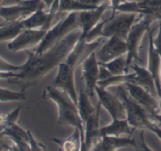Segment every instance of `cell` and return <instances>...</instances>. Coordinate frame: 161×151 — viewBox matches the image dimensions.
Wrapping results in <instances>:
<instances>
[{
  "instance_id": "cell-39",
  "label": "cell",
  "mask_w": 161,
  "mask_h": 151,
  "mask_svg": "<svg viewBox=\"0 0 161 151\" xmlns=\"http://www.w3.org/2000/svg\"><path fill=\"white\" fill-rule=\"evenodd\" d=\"M127 1H130V2H135V3H140V2H142L143 0H127Z\"/></svg>"
},
{
  "instance_id": "cell-32",
  "label": "cell",
  "mask_w": 161,
  "mask_h": 151,
  "mask_svg": "<svg viewBox=\"0 0 161 151\" xmlns=\"http://www.w3.org/2000/svg\"><path fill=\"white\" fill-rule=\"evenodd\" d=\"M135 151H154L153 149H151L149 146V145L146 143L145 139L144 131L142 130L139 135V141L138 143H136V145L135 146Z\"/></svg>"
},
{
  "instance_id": "cell-31",
  "label": "cell",
  "mask_w": 161,
  "mask_h": 151,
  "mask_svg": "<svg viewBox=\"0 0 161 151\" xmlns=\"http://www.w3.org/2000/svg\"><path fill=\"white\" fill-rule=\"evenodd\" d=\"M28 131L29 135V151H44V145L38 142L30 131L28 130Z\"/></svg>"
},
{
  "instance_id": "cell-30",
  "label": "cell",
  "mask_w": 161,
  "mask_h": 151,
  "mask_svg": "<svg viewBox=\"0 0 161 151\" xmlns=\"http://www.w3.org/2000/svg\"><path fill=\"white\" fill-rule=\"evenodd\" d=\"M20 64H14L5 60L3 57L0 58V73H14L18 72Z\"/></svg>"
},
{
  "instance_id": "cell-15",
  "label": "cell",
  "mask_w": 161,
  "mask_h": 151,
  "mask_svg": "<svg viewBox=\"0 0 161 151\" xmlns=\"http://www.w3.org/2000/svg\"><path fill=\"white\" fill-rule=\"evenodd\" d=\"M130 68L133 69V72L135 73V83H133L139 85L142 87L145 88L146 91H149L153 95L158 98L155 80L149 69L147 68L139 65L137 64V62L132 63Z\"/></svg>"
},
{
  "instance_id": "cell-36",
  "label": "cell",
  "mask_w": 161,
  "mask_h": 151,
  "mask_svg": "<svg viewBox=\"0 0 161 151\" xmlns=\"http://www.w3.org/2000/svg\"><path fill=\"white\" fill-rule=\"evenodd\" d=\"M127 0H110V6H111V9H112V14H114L115 10H116V8L118 7V6H119L122 3H125Z\"/></svg>"
},
{
  "instance_id": "cell-43",
  "label": "cell",
  "mask_w": 161,
  "mask_h": 151,
  "mask_svg": "<svg viewBox=\"0 0 161 151\" xmlns=\"http://www.w3.org/2000/svg\"><path fill=\"white\" fill-rule=\"evenodd\" d=\"M90 2H91V1H90ZM90 4H91V3H90Z\"/></svg>"
},
{
  "instance_id": "cell-34",
  "label": "cell",
  "mask_w": 161,
  "mask_h": 151,
  "mask_svg": "<svg viewBox=\"0 0 161 151\" xmlns=\"http://www.w3.org/2000/svg\"><path fill=\"white\" fill-rule=\"evenodd\" d=\"M146 130H149L151 132H153L154 135H157V138L161 141V127L160 125L155 124V123L151 120L148 124L147 127H146Z\"/></svg>"
},
{
  "instance_id": "cell-25",
  "label": "cell",
  "mask_w": 161,
  "mask_h": 151,
  "mask_svg": "<svg viewBox=\"0 0 161 151\" xmlns=\"http://www.w3.org/2000/svg\"><path fill=\"white\" fill-rule=\"evenodd\" d=\"M135 73H126L124 75L112 76L109 78L104 80H99L97 83V86L100 87L107 89L109 87L113 86H119V85H124L127 83H135Z\"/></svg>"
},
{
  "instance_id": "cell-4",
  "label": "cell",
  "mask_w": 161,
  "mask_h": 151,
  "mask_svg": "<svg viewBox=\"0 0 161 151\" xmlns=\"http://www.w3.org/2000/svg\"><path fill=\"white\" fill-rule=\"evenodd\" d=\"M153 20L149 17L140 15L139 20H137L132 26L126 42H127V52L126 54L127 65L130 68V64L136 61H142L139 55L140 47L145 34L148 32Z\"/></svg>"
},
{
  "instance_id": "cell-18",
  "label": "cell",
  "mask_w": 161,
  "mask_h": 151,
  "mask_svg": "<svg viewBox=\"0 0 161 151\" xmlns=\"http://www.w3.org/2000/svg\"><path fill=\"white\" fill-rule=\"evenodd\" d=\"M48 20L49 11L41 9L22 19V24L25 29H44L48 31L51 28Z\"/></svg>"
},
{
  "instance_id": "cell-10",
  "label": "cell",
  "mask_w": 161,
  "mask_h": 151,
  "mask_svg": "<svg viewBox=\"0 0 161 151\" xmlns=\"http://www.w3.org/2000/svg\"><path fill=\"white\" fill-rule=\"evenodd\" d=\"M95 94L98 98V104L108 112L112 120L127 119L125 105L117 94L115 95L98 86L95 89Z\"/></svg>"
},
{
  "instance_id": "cell-26",
  "label": "cell",
  "mask_w": 161,
  "mask_h": 151,
  "mask_svg": "<svg viewBox=\"0 0 161 151\" xmlns=\"http://www.w3.org/2000/svg\"><path fill=\"white\" fill-rule=\"evenodd\" d=\"M107 69V70L113 76L124 75L128 73V65H127L126 55L119 57L116 59L107 63L101 64Z\"/></svg>"
},
{
  "instance_id": "cell-23",
  "label": "cell",
  "mask_w": 161,
  "mask_h": 151,
  "mask_svg": "<svg viewBox=\"0 0 161 151\" xmlns=\"http://www.w3.org/2000/svg\"><path fill=\"white\" fill-rule=\"evenodd\" d=\"M30 14L24 6L16 3L14 5L2 6L0 9V15L3 20H17L25 18Z\"/></svg>"
},
{
  "instance_id": "cell-37",
  "label": "cell",
  "mask_w": 161,
  "mask_h": 151,
  "mask_svg": "<svg viewBox=\"0 0 161 151\" xmlns=\"http://www.w3.org/2000/svg\"><path fill=\"white\" fill-rule=\"evenodd\" d=\"M107 1L110 2V0H91L90 3H91V5H94V6H99L102 4H105V2Z\"/></svg>"
},
{
  "instance_id": "cell-9",
  "label": "cell",
  "mask_w": 161,
  "mask_h": 151,
  "mask_svg": "<svg viewBox=\"0 0 161 151\" xmlns=\"http://www.w3.org/2000/svg\"><path fill=\"white\" fill-rule=\"evenodd\" d=\"M124 87L130 97L148 112L151 120L160 113V101L158 98L153 95L145 88L133 83H125Z\"/></svg>"
},
{
  "instance_id": "cell-16",
  "label": "cell",
  "mask_w": 161,
  "mask_h": 151,
  "mask_svg": "<svg viewBox=\"0 0 161 151\" xmlns=\"http://www.w3.org/2000/svg\"><path fill=\"white\" fill-rule=\"evenodd\" d=\"M135 131V129L130 125L127 119L112 120L111 123L108 125L101 127L100 137H122L124 135L130 136Z\"/></svg>"
},
{
  "instance_id": "cell-40",
  "label": "cell",
  "mask_w": 161,
  "mask_h": 151,
  "mask_svg": "<svg viewBox=\"0 0 161 151\" xmlns=\"http://www.w3.org/2000/svg\"><path fill=\"white\" fill-rule=\"evenodd\" d=\"M159 101H160V109H161V95L160 97L159 98Z\"/></svg>"
},
{
  "instance_id": "cell-27",
  "label": "cell",
  "mask_w": 161,
  "mask_h": 151,
  "mask_svg": "<svg viewBox=\"0 0 161 151\" xmlns=\"http://www.w3.org/2000/svg\"><path fill=\"white\" fill-rule=\"evenodd\" d=\"M1 94V102H21L26 100V92L24 91H14L7 88L1 87L0 90Z\"/></svg>"
},
{
  "instance_id": "cell-33",
  "label": "cell",
  "mask_w": 161,
  "mask_h": 151,
  "mask_svg": "<svg viewBox=\"0 0 161 151\" xmlns=\"http://www.w3.org/2000/svg\"><path fill=\"white\" fill-rule=\"evenodd\" d=\"M153 42L156 49L161 57V21H159L158 31H157V36L155 37L153 36Z\"/></svg>"
},
{
  "instance_id": "cell-42",
  "label": "cell",
  "mask_w": 161,
  "mask_h": 151,
  "mask_svg": "<svg viewBox=\"0 0 161 151\" xmlns=\"http://www.w3.org/2000/svg\"><path fill=\"white\" fill-rule=\"evenodd\" d=\"M44 151H47V147H46L45 146H44Z\"/></svg>"
},
{
  "instance_id": "cell-41",
  "label": "cell",
  "mask_w": 161,
  "mask_h": 151,
  "mask_svg": "<svg viewBox=\"0 0 161 151\" xmlns=\"http://www.w3.org/2000/svg\"><path fill=\"white\" fill-rule=\"evenodd\" d=\"M1 151H7V150H6V149H5V148L2 147V149H1Z\"/></svg>"
},
{
  "instance_id": "cell-14",
  "label": "cell",
  "mask_w": 161,
  "mask_h": 151,
  "mask_svg": "<svg viewBox=\"0 0 161 151\" xmlns=\"http://www.w3.org/2000/svg\"><path fill=\"white\" fill-rule=\"evenodd\" d=\"M149 37V48H148V67L155 80L157 90L158 99L161 95V57L156 49L153 42V31L150 29L148 31Z\"/></svg>"
},
{
  "instance_id": "cell-17",
  "label": "cell",
  "mask_w": 161,
  "mask_h": 151,
  "mask_svg": "<svg viewBox=\"0 0 161 151\" xmlns=\"http://www.w3.org/2000/svg\"><path fill=\"white\" fill-rule=\"evenodd\" d=\"M2 136L9 137L14 144L23 149L29 150V135L28 131L25 130L17 123L7 127H1Z\"/></svg>"
},
{
  "instance_id": "cell-12",
  "label": "cell",
  "mask_w": 161,
  "mask_h": 151,
  "mask_svg": "<svg viewBox=\"0 0 161 151\" xmlns=\"http://www.w3.org/2000/svg\"><path fill=\"white\" fill-rule=\"evenodd\" d=\"M127 48L126 40L117 36L107 39L102 47L96 51L97 60L100 64L111 61L119 57L127 54Z\"/></svg>"
},
{
  "instance_id": "cell-11",
  "label": "cell",
  "mask_w": 161,
  "mask_h": 151,
  "mask_svg": "<svg viewBox=\"0 0 161 151\" xmlns=\"http://www.w3.org/2000/svg\"><path fill=\"white\" fill-rule=\"evenodd\" d=\"M47 31L44 29H25L16 39L8 43L10 51L18 52L29 50L38 47L43 39Z\"/></svg>"
},
{
  "instance_id": "cell-35",
  "label": "cell",
  "mask_w": 161,
  "mask_h": 151,
  "mask_svg": "<svg viewBox=\"0 0 161 151\" xmlns=\"http://www.w3.org/2000/svg\"><path fill=\"white\" fill-rule=\"evenodd\" d=\"M91 151H116V150H113V149L106 147V146H104L103 144H102L101 142L98 140V141L96 142L95 143H94Z\"/></svg>"
},
{
  "instance_id": "cell-21",
  "label": "cell",
  "mask_w": 161,
  "mask_h": 151,
  "mask_svg": "<svg viewBox=\"0 0 161 151\" xmlns=\"http://www.w3.org/2000/svg\"><path fill=\"white\" fill-rule=\"evenodd\" d=\"M138 4V15L149 17L153 21H160L161 0H143Z\"/></svg>"
},
{
  "instance_id": "cell-24",
  "label": "cell",
  "mask_w": 161,
  "mask_h": 151,
  "mask_svg": "<svg viewBox=\"0 0 161 151\" xmlns=\"http://www.w3.org/2000/svg\"><path fill=\"white\" fill-rule=\"evenodd\" d=\"M98 6L81 3L79 0H60L58 13H74L83 12L95 9Z\"/></svg>"
},
{
  "instance_id": "cell-2",
  "label": "cell",
  "mask_w": 161,
  "mask_h": 151,
  "mask_svg": "<svg viewBox=\"0 0 161 151\" xmlns=\"http://www.w3.org/2000/svg\"><path fill=\"white\" fill-rule=\"evenodd\" d=\"M42 97L55 103L58 108V124L59 125L78 128L81 135L84 136V125L79 114L77 105L67 94L49 84L44 88Z\"/></svg>"
},
{
  "instance_id": "cell-22",
  "label": "cell",
  "mask_w": 161,
  "mask_h": 151,
  "mask_svg": "<svg viewBox=\"0 0 161 151\" xmlns=\"http://www.w3.org/2000/svg\"><path fill=\"white\" fill-rule=\"evenodd\" d=\"M53 143L59 147V151H80L81 146V133L78 128L74 129V131L65 139L51 138Z\"/></svg>"
},
{
  "instance_id": "cell-20",
  "label": "cell",
  "mask_w": 161,
  "mask_h": 151,
  "mask_svg": "<svg viewBox=\"0 0 161 151\" xmlns=\"http://www.w3.org/2000/svg\"><path fill=\"white\" fill-rule=\"evenodd\" d=\"M79 114L81 117L83 125L86 121L94 114L97 109V105L94 107L92 105L91 99L86 93L85 88H80L78 94V104H77Z\"/></svg>"
},
{
  "instance_id": "cell-1",
  "label": "cell",
  "mask_w": 161,
  "mask_h": 151,
  "mask_svg": "<svg viewBox=\"0 0 161 151\" xmlns=\"http://www.w3.org/2000/svg\"><path fill=\"white\" fill-rule=\"evenodd\" d=\"M81 36L80 29L75 30L42 53L27 50V60L20 64L18 72L14 73H0L1 80L20 87L26 92L28 87L37 85L49 72L58 67L66 59Z\"/></svg>"
},
{
  "instance_id": "cell-3",
  "label": "cell",
  "mask_w": 161,
  "mask_h": 151,
  "mask_svg": "<svg viewBox=\"0 0 161 151\" xmlns=\"http://www.w3.org/2000/svg\"><path fill=\"white\" fill-rule=\"evenodd\" d=\"M79 28L78 13L74 12L68 14L64 19L60 20L56 25L52 26L47 31L41 43L34 50L37 53L47 51L57 42Z\"/></svg>"
},
{
  "instance_id": "cell-5",
  "label": "cell",
  "mask_w": 161,
  "mask_h": 151,
  "mask_svg": "<svg viewBox=\"0 0 161 151\" xmlns=\"http://www.w3.org/2000/svg\"><path fill=\"white\" fill-rule=\"evenodd\" d=\"M116 94L125 105L127 120L130 125L135 130H146L148 124L151 121L148 112L130 97L124 85L117 86Z\"/></svg>"
},
{
  "instance_id": "cell-6",
  "label": "cell",
  "mask_w": 161,
  "mask_h": 151,
  "mask_svg": "<svg viewBox=\"0 0 161 151\" xmlns=\"http://www.w3.org/2000/svg\"><path fill=\"white\" fill-rule=\"evenodd\" d=\"M138 16L130 13H116L115 16H110L102 29L103 38L117 36L126 40L132 26L138 20Z\"/></svg>"
},
{
  "instance_id": "cell-7",
  "label": "cell",
  "mask_w": 161,
  "mask_h": 151,
  "mask_svg": "<svg viewBox=\"0 0 161 151\" xmlns=\"http://www.w3.org/2000/svg\"><path fill=\"white\" fill-rule=\"evenodd\" d=\"M75 67L63 61L58 65V72L50 85L61 90L69 96L72 102L77 105L78 94L75 84Z\"/></svg>"
},
{
  "instance_id": "cell-28",
  "label": "cell",
  "mask_w": 161,
  "mask_h": 151,
  "mask_svg": "<svg viewBox=\"0 0 161 151\" xmlns=\"http://www.w3.org/2000/svg\"><path fill=\"white\" fill-rule=\"evenodd\" d=\"M20 106L17 107L15 109L9 113H6V114H1V120H0V125L1 127H7V126L11 125L13 124L17 123L19 115L20 112Z\"/></svg>"
},
{
  "instance_id": "cell-19",
  "label": "cell",
  "mask_w": 161,
  "mask_h": 151,
  "mask_svg": "<svg viewBox=\"0 0 161 151\" xmlns=\"http://www.w3.org/2000/svg\"><path fill=\"white\" fill-rule=\"evenodd\" d=\"M22 20H2L0 23V41L14 40L25 30Z\"/></svg>"
},
{
  "instance_id": "cell-29",
  "label": "cell",
  "mask_w": 161,
  "mask_h": 151,
  "mask_svg": "<svg viewBox=\"0 0 161 151\" xmlns=\"http://www.w3.org/2000/svg\"><path fill=\"white\" fill-rule=\"evenodd\" d=\"M17 3L24 6L30 14L47 8L42 0H17Z\"/></svg>"
},
{
  "instance_id": "cell-8",
  "label": "cell",
  "mask_w": 161,
  "mask_h": 151,
  "mask_svg": "<svg viewBox=\"0 0 161 151\" xmlns=\"http://www.w3.org/2000/svg\"><path fill=\"white\" fill-rule=\"evenodd\" d=\"M100 67L96 50L90 52L81 62L82 77L84 82L85 90L91 99L94 97L95 89L100 78Z\"/></svg>"
},
{
  "instance_id": "cell-13",
  "label": "cell",
  "mask_w": 161,
  "mask_h": 151,
  "mask_svg": "<svg viewBox=\"0 0 161 151\" xmlns=\"http://www.w3.org/2000/svg\"><path fill=\"white\" fill-rule=\"evenodd\" d=\"M109 9H111V6L105 3L99 6L95 9L78 13L79 28L81 31V35L84 36L85 39L90 31L101 21L102 17L105 11Z\"/></svg>"
},
{
  "instance_id": "cell-38",
  "label": "cell",
  "mask_w": 161,
  "mask_h": 151,
  "mask_svg": "<svg viewBox=\"0 0 161 151\" xmlns=\"http://www.w3.org/2000/svg\"><path fill=\"white\" fill-rule=\"evenodd\" d=\"M42 1L43 2V3L45 4L46 7L49 9L51 7V6L53 5V3H54L55 0H42Z\"/></svg>"
}]
</instances>
